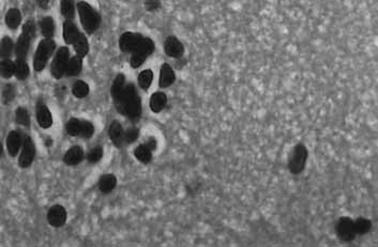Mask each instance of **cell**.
<instances>
[{
	"label": "cell",
	"mask_w": 378,
	"mask_h": 247,
	"mask_svg": "<svg viewBox=\"0 0 378 247\" xmlns=\"http://www.w3.org/2000/svg\"><path fill=\"white\" fill-rule=\"evenodd\" d=\"M22 23V13L19 9L12 8L5 14V24L10 29H16Z\"/></svg>",
	"instance_id": "obj_25"
},
{
	"label": "cell",
	"mask_w": 378,
	"mask_h": 247,
	"mask_svg": "<svg viewBox=\"0 0 378 247\" xmlns=\"http://www.w3.org/2000/svg\"><path fill=\"white\" fill-rule=\"evenodd\" d=\"M60 11L64 19L72 20L75 15L74 0H61Z\"/></svg>",
	"instance_id": "obj_31"
},
{
	"label": "cell",
	"mask_w": 378,
	"mask_h": 247,
	"mask_svg": "<svg viewBox=\"0 0 378 247\" xmlns=\"http://www.w3.org/2000/svg\"><path fill=\"white\" fill-rule=\"evenodd\" d=\"M164 50L170 58H179L184 55L185 47L180 41L175 37H168L165 40Z\"/></svg>",
	"instance_id": "obj_14"
},
{
	"label": "cell",
	"mask_w": 378,
	"mask_h": 247,
	"mask_svg": "<svg viewBox=\"0 0 378 247\" xmlns=\"http://www.w3.org/2000/svg\"><path fill=\"white\" fill-rule=\"evenodd\" d=\"M108 135L110 137L111 143H113L118 148L123 145V141H125V131H123V127L118 121L111 122V124L109 125L108 128Z\"/></svg>",
	"instance_id": "obj_16"
},
{
	"label": "cell",
	"mask_w": 378,
	"mask_h": 247,
	"mask_svg": "<svg viewBox=\"0 0 378 247\" xmlns=\"http://www.w3.org/2000/svg\"><path fill=\"white\" fill-rule=\"evenodd\" d=\"M78 10L81 26L85 31L89 34L97 31L101 24V16L98 12L86 1H80L78 3Z\"/></svg>",
	"instance_id": "obj_2"
},
{
	"label": "cell",
	"mask_w": 378,
	"mask_h": 247,
	"mask_svg": "<svg viewBox=\"0 0 378 247\" xmlns=\"http://www.w3.org/2000/svg\"><path fill=\"white\" fill-rule=\"evenodd\" d=\"M72 45L74 47L76 55L81 58L87 56L88 52H89V43H88V40L85 37V34L80 33L79 37L76 38V40L74 41V43Z\"/></svg>",
	"instance_id": "obj_23"
},
{
	"label": "cell",
	"mask_w": 378,
	"mask_h": 247,
	"mask_svg": "<svg viewBox=\"0 0 378 247\" xmlns=\"http://www.w3.org/2000/svg\"><path fill=\"white\" fill-rule=\"evenodd\" d=\"M14 43L10 38L4 37L0 42V59H9L14 50Z\"/></svg>",
	"instance_id": "obj_28"
},
{
	"label": "cell",
	"mask_w": 378,
	"mask_h": 247,
	"mask_svg": "<svg viewBox=\"0 0 378 247\" xmlns=\"http://www.w3.org/2000/svg\"><path fill=\"white\" fill-rule=\"evenodd\" d=\"M15 64L9 59H2L0 62V76L3 78H11L14 75Z\"/></svg>",
	"instance_id": "obj_29"
},
{
	"label": "cell",
	"mask_w": 378,
	"mask_h": 247,
	"mask_svg": "<svg viewBox=\"0 0 378 247\" xmlns=\"http://www.w3.org/2000/svg\"><path fill=\"white\" fill-rule=\"evenodd\" d=\"M175 72L173 68L167 63H164L160 70V77H159V85L161 88H167L175 82Z\"/></svg>",
	"instance_id": "obj_19"
},
{
	"label": "cell",
	"mask_w": 378,
	"mask_h": 247,
	"mask_svg": "<svg viewBox=\"0 0 378 247\" xmlns=\"http://www.w3.org/2000/svg\"><path fill=\"white\" fill-rule=\"evenodd\" d=\"M15 118H16V121H17V123H19V124L23 125V126L30 125V116H29L27 109L23 108V107L17 108L16 113H15Z\"/></svg>",
	"instance_id": "obj_35"
},
{
	"label": "cell",
	"mask_w": 378,
	"mask_h": 247,
	"mask_svg": "<svg viewBox=\"0 0 378 247\" xmlns=\"http://www.w3.org/2000/svg\"><path fill=\"white\" fill-rule=\"evenodd\" d=\"M120 114L127 116L131 120H137L140 117V114H141L140 99L137 94L136 88H135L132 84L126 86Z\"/></svg>",
	"instance_id": "obj_1"
},
{
	"label": "cell",
	"mask_w": 378,
	"mask_h": 247,
	"mask_svg": "<svg viewBox=\"0 0 378 247\" xmlns=\"http://www.w3.org/2000/svg\"><path fill=\"white\" fill-rule=\"evenodd\" d=\"M2 146H1V144H0V156H1L2 155Z\"/></svg>",
	"instance_id": "obj_43"
},
{
	"label": "cell",
	"mask_w": 378,
	"mask_h": 247,
	"mask_svg": "<svg viewBox=\"0 0 378 247\" xmlns=\"http://www.w3.org/2000/svg\"><path fill=\"white\" fill-rule=\"evenodd\" d=\"M126 86L127 84H126L125 75L122 74L117 75V77L113 82V86H111V98H113L114 104L119 113L121 110V105H122L123 94H125V90H126Z\"/></svg>",
	"instance_id": "obj_11"
},
{
	"label": "cell",
	"mask_w": 378,
	"mask_h": 247,
	"mask_svg": "<svg viewBox=\"0 0 378 247\" xmlns=\"http://www.w3.org/2000/svg\"><path fill=\"white\" fill-rule=\"evenodd\" d=\"M306 160H308V150L303 145L296 146L289 160V170L293 173H300L305 167Z\"/></svg>",
	"instance_id": "obj_8"
},
{
	"label": "cell",
	"mask_w": 378,
	"mask_h": 247,
	"mask_svg": "<svg viewBox=\"0 0 378 247\" xmlns=\"http://www.w3.org/2000/svg\"><path fill=\"white\" fill-rule=\"evenodd\" d=\"M52 145H53V140L49 138V139H47V140H46V146H47V147H51Z\"/></svg>",
	"instance_id": "obj_42"
},
{
	"label": "cell",
	"mask_w": 378,
	"mask_h": 247,
	"mask_svg": "<svg viewBox=\"0 0 378 247\" xmlns=\"http://www.w3.org/2000/svg\"><path fill=\"white\" fill-rule=\"evenodd\" d=\"M84 156H85L84 150H82L80 146H74L66 152L63 161L67 165L74 166V165H78L84 160Z\"/></svg>",
	"instance_id": "obj_18"
},
{
	"label": "cell",
	"mask_w": 378,
	"mask_h": 247,
	"mask_svg": "<svg viewBox=\"0 0 378 247\" xmlns=\"http://www.w3.org/2000/svg\"><path fill=\"white\" fill-rule=\"evenodd\" d=\"M145 7L147 11H157L159 8L161 7V2L160 0H146L145 2Z\"/></svg>",
	"instance_id": "obj_39"
},
{
	"label": "cell",
	"mask_w": 378,
	"mask_h": 247,
	"mask_svg": "<svg viewBox=\"0 0 378 247\" xmlns=\"http://www.w3.org/2000/svg\"><path fill=\"white\" fill-rule=\"evenodd\" d=\"M146 146L148 147V148H149L151 151H153V150H155V149L157 148V141H156L155 139H150V140L147 141Z\"/></svg>",
	"instance_id": "obj_40"
},
{
	"label": "cell",
	"mask_w": 378,
	"mask_h": 247,
	"mask_svg": "<svg viewBox=\"0 0 378 247\" xmlns=\"http://www.w3.org/2000/svg\"><path fill=\"white\" fill-rule=\"evenodd\" d=\"M35 33V26L32 21H28L25 23V25L23 26L22 34L20 35L19 40H17L16 45L14 47L15 55L17 59H26L27 54L30 49L31 41L34 37Z\"/></svg>",
	"instance_id": "obj_4"
},
{
	"label": "cell",
	"mask_w": 378,
	"mask_h": 247,
	"mask_svg": "<svg viewBox=\"0 0 378 247\" xmlns=\"http://www.w3.org/2000/svg\"><path fill=\"white\" fill-rule=\"evenodd\" d=\"M167 103V97L166 94L163 92H156L153 93L150 98V109L153 113H160L164 109Z\"/></svg>",
	"instance_id": "obj_21"
},
{
	"label": "cell",
	"mask_w": 378,
	"mask_h": 247,
	"mask_svg": "<svg viewBox=\"0 0 378 247\" xmlns=\"http://www.w3.org/2000/svg\"><path fill=\"white\" fill-rule=\"evenodd\" d=\"M70 59V51L67 49V47H61L56 51V55L53 59L52 66H51V71L53 76L56 79L61 78L62 76L66 74V69H67V64Z\"/></svg>",
	"instance_id": "obj_7"
},
{
	"label": "cell",
	"mask_w": 378,
	"mask_h": 247,
	"mask_svg": "<svg viewBox=\"0 0 378 247\" xmlns=\"http://www.w3.org/2000/svg\"><path fill=\"white\" fill-rule=\"evenodd\" d=\"M38 3L39 5L42 9H47L49 8V4H50V0H38Z\"/></svg>",
	"instance_id": "obj_41"
},
{
	"label": "cell",
	"mask_w": 378,
	"mask_h": 247,
	"mask_svg": "<svg viewBox=\"0 0 378 247\" xmlns=\"http://www.w3.org/2000/svg\"><path fill=\"white\" fill-rule=\"evenodd\" d=\"M81 69H82V58L76 55L69 59L67 69H66V74L68 76H76L81 73Z\"/></svg>",
	"instance_id": "obj_26"
},
{
	"label": "cell",
	"mask_w": 378,
	"mask_h": 247,
	"mask_svg": "<svg viewBox=\"0 0 378 247\" xmlns=\"http://www.w3.org/2000/svg\"><path fill=\"white\" fill-rule=\"evenodd\" d=\"M55 49L56 43L53 39H44L41 41L33 56V68L37 72H41L46 67L47 61L50 60Z\"/></svg>",
	"instance_id": "obj_3"
},
{
	"label": "cell",
	"mask_w": 378,
	"mask_h": 247,
	"mask_svg": "<svg viewBox=\"0 0 378 247\" xmlns=\"http://www.w3.org/2000/svg\"><path fill=\"white\" fill-rule=\"evenodd\" d=\"M79 34V29L72 21L67 20L63 23V39L67 44H73Z\"/></svg>",
	"instance_id": "obj_20"
},
{
	"label": "cell",
	"mask_w": 378,
	"mask_h": 247,
	"mask_svg": "<svg viewBox=\"0 0 378 247\" xmlns=\"http://www.w3.org/2000/svg\"><path fill=\"white\" fill-rule=\"evenodd\" d=\"M117 185V179L114 174H104L100 178L99 181V188L103 194H108L111 191H114V188Z\"/></svg>",
	"instance_id": "obj_22"
},
{
	"label": "cell",
	"mask_w": 378,
	"mask_h": 247,
	"mask_svg": "<svg viewBox=\"0 0 378 247\" xmlns=\"http://www.w3.org/2000/svg\"><path fill=\"white\" fill-rule=\"evenodd\" d=\"M137 137H138L137 128L132 127V128H129L127 132H125V141L128 144L134 143V141L137 139Z\"/></svg>",
	"instance_id": "obj_38"
},
{
	"label": "cell",
	"mask_w": 378,
	"mask_h": 247,
	"mask_svg": "<svg viewBox=\"0 0 378 247\" xmlns=\"http://www.w3.org/2000/svg\"><path fill=\"white\" fill-rule=\"evenodd\" d=\"M153 50H155V43L151 39L144 38L143 42L132 52V57L130 59V64L131 67L136 69L139 68L141 64L145 62L147 57H149Z\"/></svg>",
	"instance_id": "obj_6"
},
{
	"label": "cell",
	"mask_w": 378,
	"mask_h": 247,
	"mask_svg": "<svg viewBox=\"0 0 378 247\" xmlns=\"http://www.w3.org/2000/svg\"><path fill=\"white\" fill-rule=\"evenodd\" d=\"M67 211L62 205L55 204L47 212V221L55 228L62 227L67 222Z\"/></svg>",
	"instance_id": "obj_13"
},
{
	"label": "cell",
	"mask_w": 378,
	"mask_h": 247,
	"mask_svg": "<svg viewBox=\"0 0 378 247\" xmlns=\"http://www.w3.org/2000/svg\"><path fill=\"white\" fill-rule=\"evenodd\" d=\"M72 93H73V96L76 98L84 99L88 96V94H89V86H88V84L85 81L78 80L73 85Z\"/></svg>",
	"instance_id": "obj_33"
},
{
	"label": "cell",
	"mask_w": 378,
	"mask_h": 247,
	"mask_svg": "<svg viewBox=\"0 0 378 247\" xmlns=\"http://www.w3.org/2000/svg\"><path fill=\"white\" fill-rule=\"evenodd\" d=\"M35 156V148L31 138L27 136L23 141L22 151L20 154L19 164L22 168H28L31 166Z\"/></svg>",
	"instance_id": "obj_9"
},
{
	"label": "cell",
	"mask_w": 378,
	"mask_h": 247,
	"mask_svg": "<svg viewBox=\"0 0 378 247\" xmlns=\"http://www.w3.org/2000/svg\"><path fill=\"white\" fill-rule=\"evenodd\" d=\"M355 223V230L357 234H367L372 228V223L367 219H358L353 222Z\"/></svg>",
	"instance_id": "obj_34"
},
{
	"label": "cell",
	"mask_w": 378,
	"mask_h": 247,
	"mask_svg": "<svg viewBox=\"0 0 378 247\" xmlns=\"http://www.w3.org/2000/svg\"><path fill=\"white\" fill-rule=\"evenodd\" d=\"M153 80V73L151 70L141 71L138 75V85L143 90H148Z\"/></svg>",
	"instance_id": "obj_32"
},
{
	"label": "cell",
	"mask_w": 378,
	"mask_h": 247,
	"mask_svg": "<svg viewBox=\"0 0 378 247\" xmlns=\"http://www.w3.org/2000/svg\"><path fill=\"white\" fill-rule=\"evenodd\" d=\"M103 156V150L101 147H96V148H93L89 153H88V161H89L90 163L92 164H96L98 163L99 161H101V158Z\"/></svg>",
	"instance_id": "obj_37"
},
{
	"label": "cell",
	"mask_w": 378,
	"mask_h": 247,
	"mask_svg": "<svg viewBox=\"0 0 378 247\" xmlns=\"http://www.w3.org/2000/svg\"><path fill=\"white\" fill-rule=\"evenodd\" d=\"M14 64H15L14 75L21 80L26 79L29 76V73H30L28 63L26 62V59H16Z\"/></svg>",
	"instance_id": "obj_27"
},
{
	"label": "cell",
	"mask_w": 378,
	"mask_h": 247,
	"mask_svg": "<svg viewBox=\"0 0 378 247\" xmlns=\"http://www.w3.org/2000/svg\"><path fill=\"white\" fill-rule=\"evenodd\" d=\"M15 98V88L13 85H7L2 91V101L4 104H10Z\"/></svg>",
	"instance_id": "obj_36"
},
{
	"label": "cell",
	"mask_w": 378,
	"mask_h": 247,
	"mask_svg": "<svg viewBox=\"0 0 378 247\" xmlns=\"http://www.w3.org/2000/svg\"><path fill=\"white\" fill-rule=\"evenodd\" d=\"M336 233L343 241H351L357 235L355 223L350 217H342L336 225Z\"/></svg>",
	"instance_id": "obj_12"
},
{
	"label": "cell",
	"mask_w": 378,
	"mask_h": 247,
	"mask_svg": "<svg viewBox=\"0 0 378 247\" xmlns=\"http://www.w3.org/2000/svg\"><path fill=\"white\" fill-rule=\"evenodd\" d=\"M41 32L45 39H52L55 33V22L50 16L43 17L40 22Z\"/></svg>",
	"instance_id": "obj_24"
},
{
	"label": "cell",
	"mask_w": 378,
	"mask_h": 247,
	"mask_svg": "<svg viewBox=\"0 0 378 247\" xmlns=\"http://www.w3.org/2000/svg\"><path fill=\"white\" fill-rule=\"evenodd\" d=\"M151 152L152 151L146 145H140L136 149H135L134 154H135V157H136L139 162L144 164H148L150 163L152 158Z\"/></svg>",
	"instance_id": "obj_30"
},
{
	"label": "cell",
	"mask_w": 378,
	"mask_h": 247,
	"mask_svg": "<svg viewBox=\"0 0 378 247\" xmlns=\"http://www.w3.org/2000/svg\"><path fill=\"white\" fill-rule=\"evenodd\" d=\"M144 37L139 33L125 32L119 40V47L123 52H133L143 42Z\"/></svg>",
	"instance_id": "obj_10"
},
{
	"label": "cell",
	"mask_w": 378,
	"mask_h": 247,
	"mask_svg": "<svg viewBox=\"0 0 378 247\" xmlns=\"http://www.w3.org/2000/svg\"><path fill=\"white\" fill-rule=\"evenodd\" d=\"M23 137L20 132L13 131L9 133L7 138V149L11 156H15L20 152L23 146Z\"/></svg>",
	"instance_id": "obj_17"
},
{
	"label": "cell",
	"mask_w": 378,
	"mask_h": 247,
	"mask_svg": "<svg viewBox=\"0 0 378 247\" xmlns=\"http://www.w3.org/2000/svg\"><path fill=\"white\" fill-rule=\"evenodd\" d=\"M37 120L39 125L42 128H49L53 124V117L51 110L42 101H39V103L37 104Z\"/></svg>",
	"instance_id": "obj_15"
},
{
	"label": "cell",
	"mask_w": 378,
	"mask_h": 247,
	"mask_svg": "<svg viewBox=\"0 0 378 247\" xmlns=\"http://www.w3.org/2000/svg\"><path fill=\"white\" fill-rule=\"evenodd\" d=\"M66 129L69 135L75 137L90 138L94 134V126L91 122L76 119V118H72L68 121Z\"/></svg>",
	"instance_id": "obj_5"
}]
</instances>
